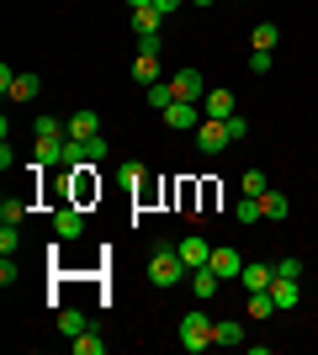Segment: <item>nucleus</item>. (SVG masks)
<instances>
[{
  "label": "nucleus",
  "instance_id": "a878e982",
  "mask_svg": "<svg viewBox=\"0 0 318 355\" xmlns=\"http://www.w3.org/2000/svg\"><path fill=\"white\" fill-rule=\"evenodd\" d=\"M27 218V196H6L0 202V223H21Z\"/></svg>",
  "mask_w": 318,
  "mask_h": 355
},
{
  "label": "nucleus",
  "instance_id": "2eb2a0df",
  "mask_svg": "<svg viewBox=\"0 0 318 355\" xmlns=\"http://www.w3.org/2000/svg\"><path fill=\"white\" fill-rule=\"evenodd\" d=\"M32 164H37V170H48V164H64V138H37V148H32Z\"/></svg>",
  "mask_w": 318,
  "mask_h": 355
},
{
  "label": "nucleus",
  "instance_id": "4c0bfd02",
  "mask_svg": "<svg viewBox=\"0 0 318 355\" xmlns=\"http://www.w3.org/2000/svg\"><path fill=\"white\" fill-rule=\"evenodd\" d=\"M191 6H218V0H191Z\"/></svg>",
  "mask_w": 318,
  "mask_h": 355
},
{
  "label": "nucleus",
  "instance_id": "7ed1b4c3",
  "mask_svg": "<svg viewBox=\"0 0 318 355\" xmlns=\"http://www.w3.org/2000/svg\"><path fill=\"white\" fill-rule=\"evenodd\" d=\"M101 196V175H96V164H75V175H69V202L75 207H85V202H96Z\"/></svg>",
  "mask_w": 318,
  "mask_h": 355
},
{
  "label": "nucleus",
  "instance_id": "cd10ccee",
  "mask_svg": "<svg viewBox=\"0 0 318 355\" xmlns=\"http://www.w3.org/2000/svg\"><path fill=\"white\" fill-rule=\"evenodd\" d=\"M106 154H112V144H106V133L85 138V159H91V164H106Z\"/></svg>",
  "mask_w": 318,
  "mask_h": 355
},
{
  "label": "nucleus",
  "instance_id": "4be33fe9",
  "mask_svg": "<svg viewBox=\"0 0 318 355\" xmlns=\"http://www.w3.org/2000/svg\"><path fill=\"white\" fill-rule=\"evenodd\" d=\"M37 90H43V80H37V74H16V85H11V101H32Z\"/></svg>",
  "mask_w": 318,
  "mask_h": 355
},
{
  "label": "nucleus",
  "instance_id": "f257e3e1",
  "mask_svg": "<svg viewBox=\"0 0 318 355\" xmlns=\"http://www.w3.org/2000/svg\"><path fill=\"white\" fill-rule=\"evenodd\" d=\"M181 276H191L186 260H181V250H175V244H154V254H149V282L154 286H181Z\"/></svg>",
  "mask_w": 318,
  "mask_h": 355
},
{
  "label": "nucleus",
  "instance_id": "aec40b11",
  "mask_svg": "<svg viewBox=\"0 0 318 355\" xmlns=\"http://www.w3.org/2000/svg\"><path fill=\"white\" fill-rule=\"evenodd\" d=\"M69 345H75V355H106V340H101V329H85V334H75V340H69Z\"/></svg>",
  "mask_w": 318,
  "mask_h": 355
},
{
  "label": "nucleus",
  "instance_id": "e433bc0d",
  "mask_svg": "<svg viewBox=\"0 0 318 355\" xmlns=\"http://www.w3.org/2000/svg\"><path fill=\"white\" fill-rule=\"evenodd\" d=\"M127 6H133V11H138V6H154V0H127Z\"/></svg>",
  "mask_w": 318,
  "mask_h": 355
},
{
  "label": "nucleus",
  "instance_id": "423d86ee",
  "mask_svg": "<svg viewBox=\"0 0 318 355\" xmlns=\"http://www.w3.org/2000/svg\"><path fill=\"white\" fill-rule=\"evenodd\" d=\"M53 234H59L64 244H69V239H80V234H85V212H80L75 202H64V207L53 212Z\"/></svg>",
  "mask_w": 318,
  "mask_h": 355
},
{
  "label": "nucleus",
  "instance_id": "f03ea898",
  "mask_svg": "<svg viewBox=\"0 0 318 355\" xmlns=\"http://www.w3.org/2000/svg\"><path fill=\"white\" fill-rule=\"evenodd\" d=\"M207 345H212V318H207V313H186V318H181V350L202 355Z\"/></svg>",
  "mask_w": 318,
  "mask_h": 355
},
{
  "label": "nucleus",
  "instance_id": "bb28decb",
  "mask_svg": "<svg viewBox=\"0 0 318 355\" xmlns=\"http://www.w3.org/2000/svg\"><path fill=\"white\" fill-rule=\"evenodd\" d=\"M117 180H122V186H127V191L138 196V191H143V164H138V159H133V164H122V170H117Z\"/></svg>",
  "mask_w": 318,
  "mask_h": 355
},
{
  "label": "nucleus",
  "instance_id": "412c9836",
  "mask_svg": "<svg viewBox=\"0 0 318 355\" xmlns=\"http://www.w3.org/2000/svg\"><path fill=\"white\" fill-rule=\"evenodd\" d=\"M260 207H265V223H281V218L292 212V202H287L281 191H265V196H260Z\"/></svg>",
  "mask_w": 318,
  "mask_h": 355
},
{
  "label": "nucleus",
  "instance_id": "39448f33",
  "mask_svg": "<svg viewBox=\"0 0 318 355\" xmlns=\"http://www.w3.org/2000/svg\"><path fill=\"white\" fill-rule=\"evenodd\" d=\"M159 117H165V128H202V122H207V112H202L197 101H170Z\"/></svg>",
  "mask_w": 318,
  "mask_h": 355
},
{
  "label": "nucleus",
  "instance_id": "f3484780",
  "mask_svg": "<svg viewBox=\"0 0 318 355\" xmlns=\"http://www.w3.org/2000/svg\"><path fill=\"white\" fill-rule=\"evenodd\" d=\"M218 286H223V276H218L212 266H197V270H191V292H197V297H218Z\"/></svg>",
  "mask_w": 318,
  "mask_h": 355
},
{
  "label": "nucleus",
  "instance_id": "9d476101",
  "mask_svg": "<svg viewBox=\"0 0 318 355\" xmlns=\"http://www.w3.org/2000/svg\"><path fill=\"white\" fill-rule=\"evenodd\" d=\"M207 266L218 270L223 282H239V276H244V254H239V250H228V244H218V250H212V260H207Z\"/></svg>",
  "mask_w": 318,
  "mask_h": 355
},
{
  "label": "nucleus",
  "instance_id": "ddd939ff",
  "mask_svg": "<svg viewBox=\"0 0 318 355\" xmlns=\"http://www.w3.org/2000/svg\"><path fill=\"white\" fill-rule=\"evenodd\" d=\"M53 329H59L64 340H75V334H85V329H91V318H85L80 308H59V313H53Z\"/></svg>",
  "mask_w": 318,
  "mask_h": 355
},
{
  "label": "nucleus",
  "instance_id": "f704fd0d",
  "mask_svg": "<svg viewBox=\"0 0 318 355\" xmlns=\"http://www.w3.org/2000/svg\"><path fill=\"white\" fill-rule=\"evenodd\" d=\"M223 128H228V138H233V144H239V138H249V122H244L239 112H233V117H228Z\"/></svg>",
  "mask_w": 318,
  "mask_h": 355
},
{
  "label": "nucleus",
  "instance_id": "dca6fc26",
  "mask_svg": "<svg viewBox=\"0 0 318 355\" xmlns=\"http://www.w3.org/2000/svg\"><path fill=\"white\" fill-rule=\"evenodd\" d=\"M212 345H244V324L239 318H218V324H212Z\"/></svg>",
  "mask_w": 318,
  "mask_h": 355
},
{
  "label": "nucleus",
  "instance_id": "9b49d317",
  "mask_svg": "<svg viewBox=\"0 0 318 355\" xmlns=\"http://www.w3.org/2000/svg\"><path fill=\"white\" fill-rule=\"evenodd\" d=\"M175 250H181V260H186V270H197V266H207L212 260V244L202 234H186L181 244H175Z\"/></svg>",
  "mask_w": 318,
  "mask_h": 355
},
{
  "label": "nucleus",
  "instance_id": "c756f323",
  "mask_svg": "<svg viewBox=\"0 0 318 355\" xmlns=\"http://www.w3.org/2000/svg\"><path fill=\"white\" fill-rule=\"evenodd\" d=\"M170 101H175V90H170V80H159V85H149V106H154V112H165Z\"/></svg>",
  "mask_w": 318,
  "mask_h": 355
},
{
  "label": "nucleus",
  "instance_id": "2f4dec72",
  "mask_svg": "<svg viewBox=\"0 0 318 355\" xmlns=\"http://www.w3.org/2000/svg\"><path fill=\"white\" fill-rule=\"evenodd\" d=\"M276 276H292V282H303V260H297V254H281V260H276Z\"/></svg>",
  "mask_w": 318,
  "mask_h": 355
},
{
  "label": "nucleus",
  "instance_id": "5701e85b",
  "mask_svg": "<svg viewBox=\"0 0 318 355\" xmlns=\"http://www.w3.org/2000/svg\"><path fill=\"white\" fill-rule=\"evenodd\" d=\"M249 43H255V48H276V43H281V27H276V21H260V27L249 32Z\"/></svg>",
  "mask_w": 318,
  "mask_h": 355
},
{
  "label": "nucleus",
  "instance_id": "6e6552de",
  "mask_svg": "<svg viewBox=\"0 0 318 355\" xmlns=\"http://www.w3.org/2000/svg\"><path fill=\"white\" fill-rule=\"evenodd\" d=\"M244 292H271V282H276V266L271 260H244Z\"/></svg>",
  "mask_w": 318,
  "mask_h": 355
},
{
  "label": "nucleus",
  "instance_id": "0eeeda50",
  "mask_svg": "<svg viewBox=\"0 0 318 355\" xmlns=\"http://www.w3.org/2000/svg\"><path fill=\"white\" fill-rule=\"evenodd\" d=\"M228 144H233V138H228V128H223V122H202V128H197V154H223V148Z\"/></svg>",
  "mask_w": 318,
  "mask_h": 355
},
{
  "label": "nucleus",
  "instance_id": "b1692460",
  "mask_svg": "<svg viewBox=\"0 0 318 355\" xmlns=\"http://www.w3.org/2000/svg\"><path fill=\"white\" fill-rule=\"evenodd\" d=\"M271 313H281L271 292H249V318H271Z\"/></svg>",
  "mask_w": 318,
  "mask_h": 355
},
{
  "label": "nucleus",
  "instance_id": "20e7f679",
  "mask_svg": "<svg viewBox=\"0 0 318 355\" xmlns=\"http://www.w3.org/2000/svg\"><path fill=\"white\" fill-rule=\"evenodd\" d=\"M170 90H175V101H202V96H207V80H202V69L186 64V69L170 74Z\"/></svg>",
  "mask_w": 318,
  "mask_h": 355
},
{
  "label": "nucleus",
  "instance_id": "f8f14e48",
  "mask_svg": "<svg viewBox=\"0 0 318 355\" xmlns=\"http://www.w3.org/2000/svg\"><path fill=\"white\" fill-rule=\"evenodd\" d=\"M159 27H165V16L154 11V6H138L133 11V37H165Z\"/></svg>",
  "mask_w": 318,
  "mask_h": 355
},
{
  "label": "nucleus",
  "instance_id": "1a4fd4ad",
  "mask_svg": "<svg viewBox=\"0 0 318 355\" xmlns=\"http://www.w3.org/2000/svg\"><path fill=\"white\" fill-rule=\"evenodd\" d=\"M202 112H207L212 122H228V117H233V112H239V106H233V90H228V85L207 90V96H202Z\"/></svg>",
  "mask_w": 318,
  "mask_h": 355
},
{
  "label": "nucleus",
  "instance_id": "c85d7f7f",
  "mask_svg": "<svg viewBox=\"0 0 318 355\" xmlns=\"http://www.w3.org/2000/svg\"><path fill=\"white\" fill-rule=\"evenodd\" d=\"M32 133H37V138H69V128L53 122V117H37V122H32Z\"/></svg>",
  "mask_w": 318,
  "mask_h": 355
},
{
  "label": "nucleus",
  "instance_id": "72a5a7b5",
  "mask_svg": "<svg viewBox=\"0 0 318 355\" xmlns=\"http://www.w3.org/2000/svg\"><path fill=\"white\" fill-rule=\"evenodd\" d=\"M249 74H271V48H255V53H249Z\"/></svg>",
  "mask_w": 318,
  "mask_h": 355
},
{
  "label": "nucleus",
  "instance_id": "393cba45",
  "mask_svg": "<svg viewBox=\"0 0 318 355\" xmlns=\"http://www.w3.org/2000/svg\"><path fill=\"white\" fill-rule=\"evenodd\" d=\"M233 218H239V223H260V218H265V207H260V196H239V207H233Z\"/></svg>",
  "mask_w": 318,
  "mask_h": 355
},
{
  "label": "nucleus",
  "instance_id": "a211bd4d",
  "mask_svg": "<svg viewBox=\"0 0 318 355\" xmlns=\"http://www.w3.org/2000/svg\"><path fill=\"white\" fill-rule=\"evenodd\" d=\"M133 80L138 85H159V53H138L133 59Z\"/></svg>",
  "mask_w": 318,
  "mask_h": 355
},
{
  "label": "nucleus",
  "instance_id": "473e14b6",
  "mask_svg": "<svg viewBox=\"0 0 318 355\" xmlns=\"http://www.w3.org/2000/svg\"><path fill=\"white\" fill-rule=\"evenodd\" d=\"M21 250V239H16V223H6V228H0V254H16Z\"/></svg>",
  "mask_w": 318,
  "mask_h": 355
},
{
  "label": "nucleus",
  "instance_id": "c9c22d12",
  "mask_svg": "<svg viewBox=\"0 0 318 355\" xmlns=\"http://www.w3.org/2000/svg\"><path fill=\"white\" fill-rule=\"evenodd\" d=\"M154 11H159V16H175V11H181V0H154Z\"/></svg>",
  "mask_w": 318,
  "mask_h": 355
},
{
  "label": "nucleus",
  "instance_id": "6ab92c4d",
  "mask_svg": "<svg viewBox=\"0 0 318 355\" xmlns=\"http://www.w3.org/2000/svg\"><path fill=\"white\" fill-rule=\"evenodd\" d=\"M64 128H69V138H96L101 133V117H96V112H75Z\"/></svg>",
  "mask_w": 318,
  "mask_h": 355
},
{
  "label": "nucleus",
  "instance_id": "7c9ffc66",
  "mask_svg": "<svg viewBox=\"0 0 318 355\" xmlns=\"http://www.w3.org/2000/svg\"><path fill=\"white\" fill-rule=\"evenodd\" d=\"M271 186H265V170H244V196H265Z\"/></svg>",
  "mask_w": 318,
  "mask_h": 355
},
{
  "label": "nucleus",
  "instance_id": "4468645a",
  "mask_svg": "<svg viewBox=\"0 0 318 355\" xmlns=\"http://www.w3.org/2000/svg\"><path fill=\"white\" fill-rule=\"evenodd\" d=\"M271 297H276V308H281V313L297 308V302H303V282H292V276H276V282H271Z\"/></svg>",
  "mask_w": 318,
  "mask_h": 355
}]
</instances>
